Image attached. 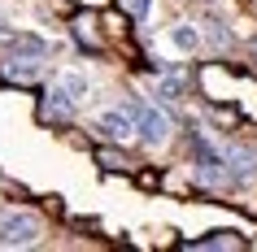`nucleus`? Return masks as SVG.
I'll use <instances>...</instances> for the list:
<instances>
[{"instance_id":"1","label":"nucleus","mask_w":257,"mask_h":252,"mask_svg":"<svg viewBox=\"0 0 257 252\" xmlns=\"http://www.w3.org/2000/svg\"><path fill=\"white\" fill-rule=\"evenodd\" d=\"M48 61V44L40 35H9L0 44V74L9 83H35Z\"/></svg>"},{"instance_id":"2","label":"nucleus","mask_w":257,"mask_h":252,"mask_svg":"<svg viewBox=\"0 0 257 252\" xmlns=\"http://www.w3.org/2000/svg\"><path fill=\"white\" fill-rule=\"evenodd\" d=\"M126 113H131V122H136V135H140L149 148H166V144H170L175 122H170V113H166V109H157V100L131 96V100H126Z\"/></svg>"},{"instance_id":"3","label":"nucleus","mask_w":257,"mask_h":252,"mask_svg":"<svg viewBox=\"0 0 257 252\" xmlns=\"http://www.w3.org/2000/svg\"><path fill=\"white\" fill-rule=\"evenodd\" d=\"M40 235L44 222L31 209H9L0 217V248H31V243H40Z\"/></svg>"},{"instance_id":"4","label":"nucleus","mask_w":257,"mask_h":252,"mask_svg":"<svg viewBox=\"0 0 257 252\" xmlns=\"http://www.w3.org/2000/svg\"><path fill=\"white\" fill-rule=\"evenodd\" d=\"M188 139H192V165H196V178H201L205 187L227 183V170H222V148H218L205 131H192Z\"/></svg>"},{"instance_id":"5","label":"nucleus","mask_w":257,"mask_h":252,"mask_svg":"<svg viewBox=\"0 0 257 252\" xmlns=\"http://www.w3.org/2000/svg\"><path fill=\"white\" fill-rule=\"evenodd\" d=\"M74 109L79 105L61 92V83H53V87L40 96V122H48V126H70V122H74Z\"/></svg>"},{"instance_id":"6","label":"nucleus","mask_w":257,"mask_h":252,"mask_svg":"<svg viewBox=\"0 0 257 252\" xmlns=\"http://www.w3.org/2000/svg\"><path fill=\"white\" fill-rule=\"evenodd\" d=\"M222 170H227V183H253V174H257V157H253V148H240V144H227L222 148Z\"/></svg>"},{"instance_id":"7","label":"nucleus","mask_w":257,"mask_h":252,"mask_svg":"<svg viewBox=\"0 0 257 252\" xmlns=\"http://www.w3.org/2000/svg\"><path fill=\"white\" fill-rule=\"evenodd\" d=\"M96 131L105 135V139H113V144H126V139H136V122H131L126 109H105L96 118Z\"/></svg>"},{"instance_id":"8","label":"nucleus","mask_w":257,"mask_h":252,"mask_svg":"<svg viewBox=\"0 0 257 252\" xmlns=\"http://www.w3.org/2000/svg\"><path fill=\"white\" fill-rule=\"evenodd\" d=\"M70 31H74V40H79V48H83V53H105V44H100V35H96L92 14H79Z\"/></svg>"},{"instance_id":"9","label":"nucleus","mask_w":257,"mask_h":252,"mask_svg":"<svg viewBox=\"0 0 257 252\" xmlns=\"http://www.w3.org/2000/svg\"><path fill=\"white\" fill-rule=\"evenodd\" d=\"M183 74H157V83H153V96L162 100V105H179L183 100Z\"/></svg>"},{"instance_id":"10","label":"nucleus","mask_w":257,"mask_h":252,"mask_svg":"<svg viewBox=\"0 0 257 252\" xmlns=\"http://www.w3.org/2000/svg\"><path fill=\"white\" fill-rule=\"evenodd\" d=\"M170 44H175L179 53H196L201 48V31L192 27V22H175L170 27Z\"/></svg>"},{"instance_id":"11","label":"nucleus","mask_w":257,"mask_h":252,"mask_svg":"<svg viewBox=\"0 0 257 252\" xmlns=\"http://www.w3.org/2000/svg\"><path fill=\"white\" fill-rule=\"evenodd\" d=\"M57 83H61V92H66L74 105H83V100H87V92H92V83L83 79V74H74V70H66V74H61Z\"/></svg>"},{"instance_id":"12","label":"nucleus","mask_w":257,"mask_h":252,"mask_svg":"<svg viewBox=\"0 0 257 252\" xmlns=\"http://www.w3.org/2000/svg\"><path fill=\"white\" fill-rule=\"evenodd\" d=\"M122 9L136 18V22H149V14H153V0H122Z\"/></svg>"},{"instance_id":"13","label":"nucleus","mask_w":257,"mask_h":252,"mask_svg":"<svg viewBox=\"0 0 257 252\" xmlns=\"http://www.w3.org/2000/svg\"><path fill=\"white\" fill-rule=\"evenodd\" d=\"M96 161H100L105 170H126V157H122V152H113V148H100V152H96Z\"/></svg>"},{"instance_id":"14","label":"nucleus","mask_w":257,"mask_h":252,"mask_svg":"<svg viewBox=\"0 0 257 252\" xmlns=\"http://www.w3.org/2000/svg\"><path fill=\"white\" fill-rule=\"evenodd\" d=\"M222 243L227 248H240V239H222V230H218V239H196L192 248H222Z\"/></svg>"},{"instance_id":"15","label":"nucleus","mask_w":257,"mask_h":252,"mask_svg":"<svg viewBox=\"0 0 257 252\" xmlns=\"http://www.w3.org/2000/svg\"><path fill=\"white\" fill-rule=\"evenodd\" d=\"M209 27H214V31H209L214 44H218V48H227V44H231V31H222V22H209Z\"/></svg>"},{"instance_id":"16","label":"nucleus","mask_w":257,"mask_h":252,"mask_svg":"<svg viewBox=\"0 0 257 252\" xmlns=\"http://www.w3.org/2000/svg\"><path fill=\"white\" fill-rule=\"evenodd\" d=\"M9 35H14V31H0V44H5V40H9Z\"/></svg>"},{"instance_id":"17","label":"nucleus","mask_w":257,"mask_h":252,"mask_svg":"<svg viewBox=\"0 0 257 252\" xmlns=\"http://www.w3.org/2000/svg\"><path fill=\"white\" fill-rule=\"evenodd\" d=\"M253 48H257V35H253Z\"/></svg>"}]
</instances>
